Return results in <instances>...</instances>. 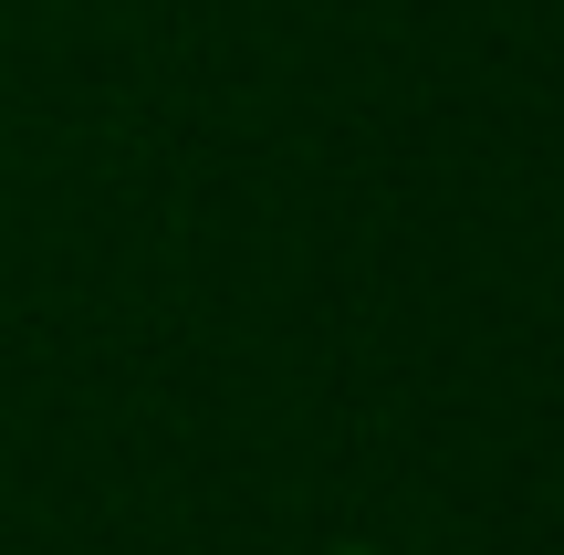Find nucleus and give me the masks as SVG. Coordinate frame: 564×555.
<instances>
[]
</instances>
